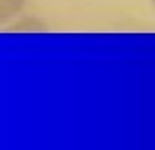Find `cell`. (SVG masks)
<instances>
[{
  "label": "cell",
  "mask_w": 155,
  "mask_h": 150,
  "mask_svg": "<svg viewBox=\"0 0 155 150\" xmlns=\"http://www.w3.org/2000/svg\"><path fill=\"white\" fill-rule=\"evenodd\" d=\"M27 0H0V27L8 26L23 14Z\"/></svg>",
  "instance_id": "6da1fadb"
},
{
  "label": "cell",
  "mask_w": 155,
  "mask_h": 150,
  "mask_svg": "<svg viewBox=\"0 0 155 150\" xmlns=\"http://www.w3.org/2000/svg\"><path fill=\"white\" fill-rule=\"evenodd\" d=\"M149 2H151V6H153V8H155V0H149Z\"/></svg>",
  "instance_id": "7a4b0ae2"
}]
</instances>
